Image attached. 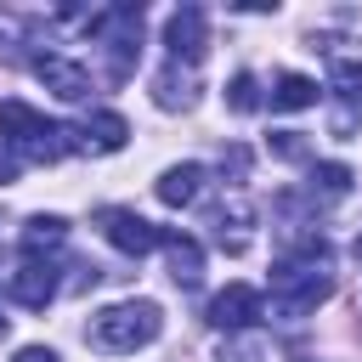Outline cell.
I'll return each mask as SVG.
<instances>
[{"instance_id": "2e32d148", "label": "cell", "mask_w": 362, "mask_h": 362, "mask_svg": "<svg viewBox=\"0 0 362 362\" xmlns=\"http://www.w3.org/2000/svg\"><path fill=\"white\" fill-rule=\"evenodd\" d=\"M317 102V79H305V74H277L272 79V107L277 113H294V107H311Z\"/></svg>"}, {"instance_id": "9a60e30c", "label": "cell", "mask_w": 362, "mask_h": 362, "mask_svg": "<svg viewBox=\"0 0 362 362\" xmlns=\"http://www.w3.org/2000/svg\"><path fill=\"white\" fill-rule=\"evenodd\" d=\"M153 96H158V107H170V113L181 107V113H187V107L198 102V79H192V74H181V62H170V68L153 79Z\"/></svg>"}, {"instance_id": "4fadbf2b", "label": "cell", "mask_w": 362, "mask_h": 362, "mask_svg": "<svg viewBox=\"0 0 362 362\" xmlns=\"http://www.w3.org/2000/svg\"><path fill=\"white\" fill-rule=\"evenodd\" d=\"M170 277H175V288H198L204 283V243L198 238H187V232H170Z\"/></svg>"}, {"instance_id": "7c38bea8", "label": "cell", "mask_w": 362, "mask_h": 362, "mask_svg": "<svg viewBox=\"0 0 362 362\" xmlns=\"http://www.w3.org/2000/svg\"><path fill=\"white\" fill-rule=\"evenodd\" d=\"M68 243V221L62 215H28L23 226V260H51Z\"/></svg>"}, {"instance_id": "e0dca14e", "label": "cell", "mask_w": 362, "mask_h": 362, "mask_svg": "<svg viewBox=\"0 0 362 362\" xmlns=\"http://www.w3.org/2000/svg\"><path fill=\"white\" fill-rule=\"evenodd\" d=\"M226 107H232V113H255V107H260L255 74H232V79H226Z\"/></svg>"}, {"instance_id": "ac0fdd59", "label": "cell", "mask_w": 362, "mask_h": 362, "mask_svg": "<svg viewBox=\"0 0 362 362\" xmlns=\"http://www.w3.org/2000/svg\"><path fill=\"white\" fill-rule=\"evenodd\" d=\"M328 192V198H345L351 192V170L345 164H311V192Z\"/></svg>"}, {"instance_id": "5bb4252c", "label": "cell", "mask_w": 362, "mask_h": 362, "mask_svg": "<svg viewBox=\"0 0 362 362\" xmlns=\"http://www.w3.org/2000/svg\"><path fill=\"white\" fill-rule=\"evenodd\" d=\"M124 136H130V124H124L119 113H107V107H96V113L79 124V147H90V153H119Z\"/></svg>"}, {"instance_id": "52a82bcc", "label": "cell", "mask_w": 362, "mask_h": 362, "mask_svg": "<svg viewBox=\"0 0 362 362\" xmlns=\"http://www.w3.org/2000/svg\"><path fill=\"white\" fill-rule=\"evenodd\" d=\"M255 322H260V294H255L249 283H226V288L209 300V328L238 334V328H255Z\"/></svg>"}, {"instance_id": "d6986e66", "label": "cell", "mask_w": 362, "mask_h": 362, "mask_svg": "<svg viewBox=\"0 0 362 362\" xmlns=\"http://www.w3.org/2000/svg\"><path fill=\"white\" fill-rule=\"evenodd\" d=\"M272 153H277V158H311V147L300 141V130H277V136H272Z\"/></svg>"}, {"instance_id": "5b68a950", "label": "cell", "mask_w": 362, "mask_h": 362, "mask_svg": "<svg viewBox=\"0 0 362 362\" xmlns=\"http://www.w3.org/2000/svg\"><path fill=\"white\" fill-rule=\"evenodd\" d=\"M96 226H102V238H107L119 255H136V260L170 243V232H164V226H153L147 215H136V209H124V204H107V209H96Z\"/></svg>"}, {"instance_id": "6da1fadb", "label": "cell", "mask_w": 362, "mask_h": 362, "mask_svg": "<svg viewBox=\"0 0 362 362\" xmlns=\"http://www.w3.org/2000/svg\"><path fill=\"white\" fill-rule=\"evenodd\" d=\"M328 260L334 255H328L322 238H300L288 255H277V266H272V300H277L283 317H305V311H317L334 294Z\"/></svg>"}, {"instance_id": "30bf717a", "label": "cell", "mask_w": 362, "mask_h": 362, "mask_svg": "<svg viewBox=\"0 0 362 362\" xmlns=\"http://www.w3.org/2000/svg\"><path fill=\"white\" fill-rule=\"evenodd\" d=\"M328 85H334V96L345 102V113L334 119V130L345 136V130L356 124V113H362V62H356V57H334V68H328Z\"/></svg>"}, {"instance_id": "ffe728a7", "label": "cell", "mask_w": 362, "mask_h": 362, "mask_svg": "<svg viewBox=\"0 0 362 362\" xmlns=\"http://www.w3.org/2000/svg\"><path fill=\"white\" fill-rule=\"evenodd\" d=\"M11 362H62V356H57L51 345H23V351H17Z\"/></svg>"}, {"instance_id": "7a4b0ae2", "label": "cell", "mask_w": 362, "mask_h": 362, "mask_svg": "<svg viewBox=\"0 0 362 362\" xmlns=\"http://www.w3.org/2000/svg\"><path fill=\"white\" fill-rule=\"evenodd\" d=\"M0 141L28 164H57V158H68L79 147V130L34 113L28 102H0Z\"/></svg>"}, {"instance_id": "ba28073f", "label": "cell", "mask_w": 362, "mask_h": 362, "mask_svg": "<svg viewBox=\"0 0 362 362\" xmlns=\"http://www.w3.org/2000/svg\"><path fill=\"white\" fill-rule=\"evenodd\" d=\"M34 74H40L45 90L62 96V102H85V96H90V74H85L79 62L57 57V51H40V57H34Z\"/></svg>"}, {"instance_id": "277c9868", "label": "cell", "mask_w": 362, "mask_h": 362, "mask_svg": "<svg viewBox=\"0 0 362 362\" xmlns=\"http://www.w3.org/2000/svg\"><path fill=\"white\" fill-rule=\"evenodd\" d=\"M85 34H96L113 57V79H124L136 68V51H141V6H107V11H90L85 17Z\"/></svg>"}, {"instance_id": "8992f818", "label": "cell", "mask_w": 362, "mask_h": 362, "mask_svg": "<svg viewBox=\"0 0 362 362\" xmlns=\"http://www.w3.org/2000/svg\"><path fill=\"white\" fill-rule=\"evenodd\" d=\"M164 45H170V62L198 68V62H204V45H209V17H204V6H175L170 23H164Z\"/></svg>"}, {"instance_id": "3957f363", "label": "cell", "mask_w": 362, "mask_h": 362, "mask_svg": "<svg viewBox=\"0 0 362 362\" xmlns=\"http://www.w3.org/2000/svg\"><path fill=\"white\" fill-rule=\"evenodd\" d=\"M164 334V311L153 300H119V305H102L85 328V339L96 351H136V345H153Z\"/></svg>"}, {"instance_id": "9c48e42d", "label": "cell", "mask_w": 362, "mask_h": 362, "mask_svg": "<svg viewBox=\"0 0 362 362\" xmlns=\"http://www.w3.org/2000/svg\"><path fill=\"white\" fill-rule=\"evenodd\" d=\"M11 300L28 305V311H45V305L57 300V266H51V260H23V266L11 272Z\"/></svg>"}, {"instance_id": "44dd1931", "label": "cell", "mask_w": 362, "mask_h": 362, "mask_svg": "<svg viewBox=\"0 0 362 362\" xmlns=\"http://www.w3.org/2000/svg\"><path fill=\"white\" fill-rule=\"evenodd\" d=\"M6 328H11V317H6V300H0V339H6Z\"/></svg>"}, {"instance_id": "8fae6325", "label": "cell", "mask_w": 362, "mask_h": 362, "mask_svg": "<svg viewBox=\"0 0 362 362\" xmlns=\"http://www.w3.org/2000/svg\"><path fill=\"white\" fill-rule=\"evenodd\" d=\"M204 181H209V170H204V164H170V170L153 181V192H158V204L181 209V204H192V198L204 192Z\"/></svg>"}]
</instances>
